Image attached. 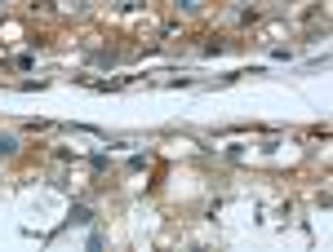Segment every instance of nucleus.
I'll list each match as a JSON object with an SVG mask.
<instances>
[{"label": "nucleus", "instance_id": "nucleus-1", "mask_svg": "<svg viewBox=\"0 0 333 252\" xmlns=\"http://www.w3.org/2000/svg\"><path fill=\"white\" fill-rule=\"evenodd\" d=\"M182 9H196V0H182Z\"/></svg>", "mask_w": 333, "mask_h": 252}]
</instances>
